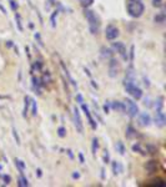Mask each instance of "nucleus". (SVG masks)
Listing matches in <instances>:
<instances>
[{"mask_svg":"<svg viewBox=\"0 0 166 187\" xmlns=\"http://www.w3.org/2000/svg\"><path fill=\"white\" fill-rule=\"evenodd\" d=\"M145 11V6L139 0H131L127 4V13L132 18H140Z\"/></svg>","mask_w":166,"mask_h":187,"instance_id":"obj_1","label":"nucleus"},{"mask_svg":"<svg viewBox=\"0 0 166 187\" xmlns=\"http://www.w3.org/2000/svg\"><path fill=\"white\" fill-rule=\"evenodd\" d=\"M84 14H85V18H86V20L89 23L90 33L91 34H97V31H99V19L95 15V13L92 10H90V9H85Z\"/></svg>","mask_w":166,"mask_h":187,"instance_id":"obj_2","label":"nucleus"},{"mask_svg":"<svg viewBox=\"0 0 166 187\" xmlns=\"http://www.w3.org/2000/svg\"><path fill=\"white\" fill-rule=\"evenodd\" d=\"M124 86H125L126 93L131 95L135 100H139L143 97V90L140 88H137L134 83H124Z\"/></svg>","mask_w":166,"mask_h":187,"instance_id":"obj_3","label":"nucleus"},{"mask_svg":"<svg viewBox=\"0 0 166 187\" xmlns=\"http://www.w3.org/2000/svg\"><path fill=\"white\" fill-rule=\"evenodd\" d=\"M124 102L126 105V111H127L129 116L130 117H136V115H139V107H137L136 102H134L130 99H126Z\"/></svg>","mask_w":166,"mask_h":187,"instance_id":"obj_4","label":"nucleus"},{"mask_svg":"<svg viewBox=\"0 0 166 187\" xmlns=\"http://www.w3.org/2000/svg\"><path fill=\"white\" fill-rule=\"evenodd\" d=\"M112 48L116 50V53L120 54V56L122 58V60L127 61L129 60V56H127V50H126V46L120 43V41H116V43H112Z\"/></svg>","mask_w":166,"mask_h":187,"instance_id":"obj_5","label":"nucleus"},{"mask_svg":"<svg viewBox=\"0 0 166 187\" xmlns=\"http://www.w3.org/2000/svg\"><path fill=\"white\" fill-rule=\"evenodd\" d=\"M74 124H75V127L76 130L83 134L84 132V125H83V121H81V117H80V112H79V109L75 106L74 107Z\"/></svg>","mask_w":166,"mask_h":187,"instance_id":"obj_6","label":"nucleus"},{"mask_svg":"<svg viewBox=\"0 0 166 187\" xmlns=\"http://www.w3.org/2000/svg\"><path fill=\"white\" fill-rule=\"evenodd\" d=\"M105 36L107 40H115L119 36V29L114 25H109L105 29Z\"/></svg>","mask_w":166,"mask_h":187,"instance_id":"obj_7","label":"nucleus"},{"mask_svg":"<svg viewBox=\"0 0 166 187\" xmlns=\"http://www.w3.org/2000/svg\"><path fill=\"white\" fill-rule=\"evenodd\" d=\"M119 74V63L117 60L115 59H110V63H109V76L110 78H116Z\"/></svg>","mask_w":166,"mask_h":187,"instance_id":"obj_8","label":"nucleus"},{"mask_svg":"<svg viewBox=\"0 0 166 187\" xmlns=\"http://www.w3.org/2000/svg\"><path fill=\"white\" fill-rule=\"evenodd\" d=\"M151 124V117L148 112H141L139 115V125L143 127H148Z\"/></svg>","mask_w":166,"mask_h":187,"instance_id":"obj_9","label":"nucleus"},{"mask_svg":"<svg viewBox=\"0 0 166 187\" xmlns=\"http://www.w3.org/2000/svg\"><path fill=\"white\" fill-rule=\"evenodd\" d=\"M166 124V117H165V114L161 111H156L155 112V125L158 127H164Z\"/></svg>","mask_w":166,"mask_h":187,"instance_id":"obj_10","label":"nucleus"},{"mask_svg":"<svg viewBox=\"0 0 166 187\" xmlns=\"http://www.w3.org/2000/svg\"><path fill=\"white\" fill-rule=\"evenodd\" d=\"M124 83H135V71H134V66L130 65L126 70V74H125V79H124Z\"/></svg>","mask_w":166,"mask_h":187,"instance_id":"obj_11","label":"nucleus"},{"mask_svg":"<svg viewBox=\"0 0 166 187\" xmlns=\"http://www.w3.org/2000/svg\"><path fill=\"white\" fill-rule=\"evenodd\" d=\"M111 109L115 110V111H120L122 114L126 112V105H125V102H121V101H112L111 102Z\"/></svg>","mask_w":166,"mask_h":187,"instance_id":"obj_12","label":"nucleus"},{"mask_svg":"<svg viewBox=\"0 0 166 187\" xmlns=\"http://www.w3.org/2000/svg\"><path fill=\"white\" fill-rule=\"evenodd\" d=\"M158 166H159L158 161H155V160H150L149 162H146L145 169H146V171L151 175V174H155V172L158 171Z\"/></svg>","mask_w":166,"mask_h":187,"instance_id":"obj_13","label":"nucleus"},{"mask_svg":"<svg viewBox=\"0 0 166 187\" xmlns=\"http://www.w3.org/2000/svg\"><path fill=\"white\" fill-rule=\"evenodd\" d=\"M81 107H83L84 112H85V115H86V117H87V120H89V124L91 125V129L92 130H96V127H97V125H96V122H95V120L91 117V114H90V111H89V109H87V106L83 104L81 105Z\"/></svg>","mask_w":166,"mask_h":187,"instance_id":"obj_14","label":"nucleus"},{"mask_svg":"<svg viewBox=\"0 0 166 187\" xmlns=\"http://www.w3.org/2000/svg\"><path fill=\"white\" fill-rule=\"evenodd\" d=\"M112 55H114V53H112V50L111 49H109V48H101V56L104 58V59H111L112 58Z\"/></svg>","mask_w":166,"mask_h":187,"instance_id":"obj_15","label":"nucleus"},{"mask_svg":"<svg viewBox=\"0 0 166 187\" xmlns=\"http://www.w3.org/2000/svg\"><path fill=\"white\" fill-rule=\"evenodd\" d=\"M30 101H31V99L29 96L24 97V109H23V116L24 117H26V114H28V110H29V106H30Z\"/></svg>","mask_w":166,"mask_h":187,"instance_id":"obj_16","label":"nucleus"},{"mask_svg":"<svg viewBox=\"0 0 166 187\" xmlns=\"http://www.w3.org/2000/svg\"><path fill=\"white\" fill-rule=\"evenodd\" d=\"M126 137L127 139H134V137H136V135H137V132H136V130L130 125V126H127V129H126Z\"/></svg>","mask_w":166,"mask_h":187,"instance_id":"obj_17","label":"nucleus"},{"mask_svg":"<svg viewBox=\"0 0 166 187\" xmlns=\"http://www.w3.org/2000/svg\"><path fill=\"white\" fill-rule=\"evenodd\" d=\"M112 172H114V175H119L120 172H122V166L120 162H117V161L112 162Z\"/></svg>","mask_w":166,"mask_h":187,"instance_id":"obj_18","label":"nucleus"},{"mask_svg":"<svg viewBox=\"0 0 166 187\" xmlns=\"http://www.w3.org/2000/svg\"><path fill=\"white\" fill-rule=\"evenodd\" d=\"M155 109H156V111H161L163 110V107H164V97L163 96H159L158 99H156V101H155Z\"/></svg>","mask_w":166,"mask_h":187,"instance_id":"obj_19","label":"nucleus"},{"mask_svg":"<svg viewBox=\"0 0 166 187\" xmlns=\"http://www.w3.org/2000/svg\"><path fill=\"white\" fill-rule=\"evenodd\" d=\"M115 150H116V152H119L120 155H125V146H124V142H121V141H117L116 144H115Z\"/></svg>","mask_w":166,"mask_h":187,"instance_id":"obj_20","label":"nucleus"},{"mask_svg":"<svg viewBox=\"0 0 166 187\" xmlns=\"http://www.w3.org/2000/svg\"><path fill=\"white\" fill-rule=\"evenodd\" d=\"M31 81H33V88H34V90L35 91H38V95H40V80L38 79V78H35V76H33V79H31Z\"/></svg>","mask_w":166,"mask_h":187,"instance_id":"obj_21","label":"nucleus"},{"mask_svg":"<svg viewBox=\"0 0 166 187\" xmlns=\"http://www.w3.org/2000/svg\"><path fill=\"white\" fill-rule=\"evenodd\" d=\"M14 161H15V166L18 167V170L20 171V174H23V172L25 171V169H26V165H25L21 160H19V159H15Z\"/></svg>","mask_w":166,"mask_h":187,"instance_id":"obj_22","label":"nucleus"},{"mask_svg":"<svg viewBox=\"0 0 166 187\" xmlns=\"http://www.w3.org/2000/svg\"><path fill=\"white\" fill-rule=\"evenodd\" d=\"M154 21H155V23H159V24H163V23H165V14H164V13H160V14L155 15V18H154Z\"/></svg>","mask_w":166,"mask_h":187,"instance_id":"obj_23","label":"nucleus"},{"mask_svg":"<svg viewBox=\"0 0 166 187\" xmlns=\"http://www.w3.org/2000/svg\"><path fill=\"white\" fill-rule=\"evenodd\" d=\"M18 185L20 187H28L29 186V182H28V180L23 176V174H21V176L19 177V180H18Z\"/></svg>","mask_w":166,"mask_h":187,"instance_id":"obj_24","label":"nucleus"},{"mask_svg":"<svg viewBox=\"0 0 166 187\" xmlns=\"http://www.w3.org/2000/svg\"><path fill=\"white\" fill-rule=\"evenodd\" d=\"M97 150H99V140H97L96 137H94V139H92V146H91V151H92V154L95 155V154L97 152Z\"/></svg>","mask_w":166,"mask_h":187,"instance_id":"obj_25","label":"nucleus"},{"mask_svg":"<svg viewBox=\"0 0 166 187\" xmlns=\"http://www.w3.org/2000/svg\"><path fill=\"white\" fill-rule=\"evenodd\" d=\"M132 151H134V152H139V154H141V155H146V152L143 150V147H141L140 144H135V145H132Z\"/></svg>","mask_w":166,"mask_h":187,"instance_id":"obj_26","label":"nucleus"},{"mask_svg":"<svg viewBox=\"0 0 166 187\" xmlns=\"http://www.w3.org/2000/svg\"><path fill=\"white\" fill-rule=\"evenodd\" d=\"M58 14H59V10H55V11L51 14V16H50V21H51V26H53V28L56 26V16H58Z\"/></svg>","mask_w":166,"mask_h":187,"instance_id":"obj_27","label":"nucleus"},{"mask_svg":"<svg viewBox=\"0 0 166 187\" xmlns=\"http://www.w3.org/2000/svg\"><path fill=\"white\" fill-rule=\"evenodd\" d=\"M15 20H16V25H18L19 31H23L24 28H23V25H21V16H20L18 13H15Z\"/></svg>","mask_w":166,"mask_h":187,"instance_id":"obj_28","label":"nucleus"},{"mask_svg":"<svg viewBox=\"0 0 166 187\" xmlns=\"http://www.w3.org/2000/svg\"><path fill=\"white\" fill-rule=\"evenodd\" d=\"M30 104H31V106H33V109H31V115H33V116H36V114H38V105H36L35 100L31 99Z\"/></svg>","mask_w":166,"mask_h":187,"instance_id":"obj_29","label":"nucleus"},{"mask_svg":"<svg viewBox=\"0 0 166 187\" xmlns=\"http://www.w3.org/2000/svg\"><path fill=\"white\" fill-rule=\"evenodd\" d=\"M58 135H59V137H65L66 136V129L64 126H60L58 129Z\"/></svg>","mask_w":166,"mask_h":187,"instance_id":"obj_30","label":"nucleus"},{"mask_svg":"<svg viewBox=\"0 0 166 187\" xmlns=\"http://www.w3.org/2000/svg\"><path fill=\"white\" fill-rule=\"evenodd\" d=\"M13 136H14V139H15L16 144H18V145H20V144H21V142H20V137H19V134H18V131L15 130V127H13Z\"/></svg>","mask_w":166,"mask_h":187,"instance_id":"obj_31","label":"nucleus"},{"mask_svg":"<svg viewBox=\"0 0 166 187\" xmlns=\"http://www.w3.org/2000/svg\"><path fill=\"white\" fill-rule=\"evenodd\" d=\"M146 149H148L149 154H156V151H158V149H156L155 146H153V145H148ZM148 151H146V152H148Z\"/></svg>","mask_w":166,"mask_h":187,"instance_id":"obj_32","label":"nucleus"},{"mask_svg":"<svg viewBox=\"0 0 166 187\" xmlns=\"http://www.w3.org/2000/svg\"><path fill=\"white\" fill-rule=\"evenodd\" d=\"M9 4H10V8H11L13 11H16V10H18V4H16L15 0H9Z\"/></svg>","mask_w":166,"mask_h":187,"instance_id":"obj_33","label":"nucleus"},{"mask_svg":"<svg viewBox=\"0 0 166 187\" xmlns=\"http://www.w3.org/2000/svg\"><path fill=\"white\" fill-rule=\"evenodd\" d=\"M109 161H110V154H109L107 150H105V154H104V162H105V164H109Z\"/></svg>","mask_w":166,"mask_h":187,"instance_id":"obj_34","label":"nucleus"},{"mask_svg":"<svg viewBox=\"0 0 166 187\" xmlns=\"http://www.w3.org/2000/svg\"><path fill=\"white\" fill-rule=\"evenodd\" d=\"M80 1H81V5L85 6V8L89 6V5H91V4L94 3V0H80Z\"/></svg>","mask_w":166,"mask_h":187,"instance_id":"obj_35","label":"nucleus"},{"mask_svg":"<svg viewBox=\"0 0 166 187\" xmlns=\"http://www.w3.org/2000/svg\"><path fill=\"white\" fill-rule=\"evenodd\" d=\"M43 68V64H41V61H35V64H34V69H36V70H40Z\"/></svg>","mask_w":166,"mask_h":187,"instance_id":"obj_36","label":"nucleus"},{"mask_svg":"<svg viewBox=\"0 0 166 187\" xmlns=\"http://www.w3.org/2000/svg\"><path fill=\"white\" fill-rule=\"evenodd\" d=\"M134 50H135V46L132 45L131 50H130V61H134Z\"/></svg>","mask_w":166,"mask_h":187,"instance_id":"obj_37","label":"nucleus"},{"mask_svg":"<svg viewBox=\"0 0 166 187\" xmlns=\"http://www.w3.org/2000/svg\"><path fill=\"white\" fill-rule=\"evenodd\" d=\"M3 179H4V181H5V184L8 185V184H10V181H11V177L10 176H8V175H4L3 176Z\"/></svg>","mask_w":166,"mask_h":187,"instance_id":"obj_38","label":"nucleus"},{"mask_svg":"<svg viewBox=\"0 0 166 187\" xmlns=\"http://www.w3.org/2000/svg\"><path fill=\"white\" fill-rule=\"evenodd\" d=\"M35 39H38V41H39V44L43 46L44 44H43V41H41V39H40V35H39V33H35Z\"/></svg>","mask_w":166,"mask_h":187,"instance_id":"obj_39","label":"nucleus"},{"mask_svg":"<svg viewBox=\"0 0 166 187\" xmlns=\"http://www.w3.org/2000/svg\"><path fill=\"white\" fill-rule=\"evenodd\" d=\"M104 111H105V114H109V104L104 105Z\"/></svg>","mask_w":166,"mask_h":187,"instance_id":"obj_40","label":"nucleus"},{"mask_svg":"<svg viewBox=\"0 0 166 187\" xmlns=\"http://www.w3.org/2000/svg\"><path fill=\"white\" fill-rule=\"evenodd\" d=\"M79 160H80V162H81V164H84V162H85V160H84V155L81 154V152L79 154Z\"/></svg>","mask_w":166,"mask_h":187,"instance_id":"obj_41","label":"nucleus"},{"mask_svg":"<svg viewBox=\"0 0 166 187\" xmlns=\"http://www.w3.org/2000/svg\"><path fill=\"white\" fill-rule=\"evenodd\" d=\"M79 177H80V174H79V172H78V171H76V172H74V174H73V179H79Z\"/></svg>","mask_w":166,"mask_h":187,"instance_id":"obj_42","label":"nucleus"},{"mask_svg":"<svg viewBox=\"0 0 166 187\" xmlns=\"http://www.w3.org/2000/svg\"><path fill=\"white\" fill-rule=\"evenodd\" d=\"M161 1H163V0H154V5H155V6H159V5L161 4Z\"/></svg>","mask_w":166,"mask_h":187,"instance_id":"obj_43","label":"nucleus"},{"mask_svg":"<svg viewBox=\"0 0 166 187\" xmlns=\"http://www.w3.org/2000/svg\"><path fill=\"white\" fill-rule=\"evenodd\" d=\"M78 101H79V102H80V104H83V96H81V95H80V94H79V95H78Z\"/></svg>","mask_w":166,"mask_h":187,"instance_id":"obj_44","label":"nucleus"},{"mask_svg":"<svg viewBox=\"0 0 166 187\" xmlns=\"http://www.w3.org/2000/svg\"><path fill=\"white\" fill-rule=\"evenodd\" d=\"M0 10H1V13H3V14H6V10H5V8H4L1 4H0Z\"/></svg>","mask_w":166,"mask_h":187,"instance_id":"obj_45","label":"nucleus"},{"mask_svg":"<svg viewBox=\"0 0 166 187\" xmlns=\"http://www.w3.org/2000/svg\"><path fill=\"white\" fill-rule=\"evenodd\" d=\"M6 46H8V48L13 46V41H8V43H6Z\"/></svg>","mask_w":166,"mask_h":187,"instance_id":"obj_46","label":"nucleus"},{"mask_svg":"<svg viewBox=\"0 0 166 187\" xmlns=\"http://www.w3.org/2000/svg\"><path fill=\"white\" fill-rule=\"evenodd\" d=\"M36 172H38V177H41V170H40V169H38V171H36Z\"/></svg>","mask_w":166,"mask_h":187,"instance_id":"obj_47","label":"nucleus"},{"mask_svg":"<svg viewBox=\"0 0 166 187\" xmlns=\"http://www.w3.org/2000/svg\"><path fill=\"white\" fill-rule=\"evenodd\" d=\"M91 85H92V86H94V88H95V89H97V85H96V84H95V81H91Z\"/></svg>","mask_w":166,"mask_h":187,"instance_id":"obj_48","label":"nucleus"},{"mask_svg":"<svg viewBox=\"0 0 166 187\" xmlns=\"http://www.w3.org/2000/svg\"><path fill=\"white\" fill-rule=\"evenodd\" d=\"M68 154H69V156H70V159H74V156H73V154H71V151H70V150L68 151Z\"/></svg>","mask_w":166,"mask_h":187,"instance_id":"obj_49","label":"nucleus"},{"mask_svg":"<svg viewBox=\"0 0 166 187\" xmlns=\"http://www.w3.org/2000/svg\"><path fill=\"white\" fill-rule=\"evenodd\" d=\"M85 73H86V75H87V76H91V75H90V73H89V70H86V69H85Z\"/></svg>","mask_w":166,"mask_h":187,"instance_id":"obj_50","label":"nucleus"},{"mask_svg":"<svg viewBox=\"0 0 166 187\" xmlns=\"http://www.w3.org/2000/svg\"><path fill=\"white\" fill-rule=\"evenodd\" d=\"M1 169H3V167H1V165H0V170H1Z\"/></svg>","mask_w":166,"mask_h":187,"instance_id":"obj_51","label":"nucleus"}]
</instances>
